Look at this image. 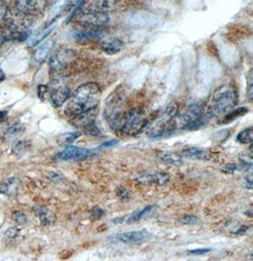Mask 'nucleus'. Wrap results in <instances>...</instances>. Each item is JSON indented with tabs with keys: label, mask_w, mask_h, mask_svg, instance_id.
Listing matches in <instances>:
<instances>
[{
	"label": "nucleus",
	"mask_w": 253,
	"mask_h": 261,
	"mask_svg": "<svg viewBox=\"0 0 253 261\" xmlns=\"http://www.w3.org/2000/svg\"><path fill=\"white\" fill-rule=\"evenodd\" d=\"M179 222L183 224L192 225V224H195L198 222V218L194 215H185L179 219Z\"/></svg>",
	"instance_id": "30"
},
{
	"label": "nucleus",
	"mask_w": 253,
	"mask_h": 261,
	"mask_svg": "<svg viewBox=\"0 0 253 261\" xmlns=\"http://www.w3.org/2000/svg\"><path fill=\"white\" fill-rule=\"evenodd\" d=\"M240 161L242 166L244 167V169L247 168H251L252 166V153H243L240 155Z\"/></svg>",
	"instance_id": "28"
},
{
	"label": "nucleus",
	"mask_w": 253,
	"mask_h": 261,
	"mask_svg": "<svg viewBox=\"0 0 253 261\" xmlns=\"http://www.w3.org/2000/svg\"><path fill=\"white\" fill-rule=\"evenodd\" d=\"M153 208H154V205H148V206H146L143 209L136 211L133 215L130 216L129 219L127 220V222L128 223H134V222H139L140 220L143 219V216L149 213L150 211Z\"/></svg>",
	"instance_id": "25"
},
{
	"label": "nucleus",
	"mask_w": 253,
	"mask_h": 261,
	"mask_svg": "<svg viewBox=\"0 0 253 261\" xmlns=\"http://www.w3.org/2000/svg\"><path fill=\"white\" fill-rule=\"evenodd\" d=\"M212 112L204 115L202 108L198 105L187 106L183 111L176 115L175 118V128L183 130H196L208 122L212 118Z\"/></svg>",
	"instance_id": "2"
},
{
	"label": "nucleus",
	"mask_w": 253,
	"mask_h": 261,
	"mask_svg": "<svg viewBox=\"0 0 253 261\" xmlns=\"http://www.w3.org/2000/svg\"><path fill=\"white\" fill-rule=\"evenodd\" d=\"M96 155L95 150L85 148H80L75 146H68L65 150L54 155V159L61 161H82L87 160Z\"/></svg>",
	"instance_id": "8"
},
{
	"label": "nucleus",
	"mask_w": 253,
	"mask_h": 261,
	"mask_svg": "<svg viewBox=\"0 0 253 261\" xmlns=\"http://www.w3.org/2000/svg\"><path fill=\"white\" fill-rule=\"evenodd\" d=\"M210 251H211L210 248L194 249V250L188 251V254H190V255H200L207 254Z\"/></svg>",
	"instance_id": "32"
},
{
	"label": "nucleus",
	"mask_w": 253,
	"mask_h": 261,
	"mask_svg": "<svg viewBox=\"0 0 253 261\" xmlns=\"http://www.w3.org/2000/svg\"><path fill=\"white\" fill-rule=\"evenodd\" d=\"M48 90H49V88L47 85H40L38 86V97L40 99H42V100L45 99V96L48 94Z\"/></svg>",
	"instance_id": "33"
},
{
	"label": "nucleus",
	"mask_w": 253,
	"mask_h": 261,
	"mask_svg": "<svg viewBox=\"0 0 253 261\" xmlns=\"http://www.w3.org/2000/svg\"><path fill=\"white\" fill-rule=\"evenodd\" d=\"M237 92L232 84L221 85L214 92L211 112L213 115H226L237 103Z\"/></svg>",
	"instance_id": "4"
},
{
	"label": "nucleus",
	"mask_w": 253,
	"mask_h": 261,
	"mask_svg": "<svg viewBox=\"0 0 253 261\" xmlns=\"http://www.w3.org/2000/svg\"><path fill=\"white\" fill-rule=\"evenodd\" d=\"M118 140L114 139V140H110V141H107V142H104V143L101 145L100 148H108V147H112V146H115L116 144H118Z\"/></svg>",
	"instance_id": "38"
},
{
	"label": "nucleus",
	"mask_w": 253,
	"mask_h": 261,
	"mask_svg": "<svg viewBox=\"0 0 253 261\" xmlns=\"http://www.w3.org/2000/svg\"><path fill=\"white\" fill-rule=\"evenodd\" d=\"M182 155L189 158V159H194V160H210L211 155L209 153L208 150H203L200 148H188L185 150H182Z\"/></svg>",
	"instance_id": "16"
},
{
	"label": "nucleus",
	"mask_w": 253,
	"mask_h": 261,
	"mask_svg": "<svg viewBox=\"0 0 253 261\" xmlns=\"http://www.w3.org/2000/svg\"><path fill=\"white\" fill-rule=\"evenodd\" d=\"M116 4H117V0H89L88 5L87 6L83 5L81 9L107 13L115 9Z\"/></svg>",
	"instance_id": "13"
},
{
	"label": "nucleus",
	"mask_w": 253,
	"mask_h": 261,
	"mask_svg": "<svg viewBox=\"0 0 253 261\" xmlns=\"http://www.w3.org/2000/svg\"><path fill=\"white\" fill-rule=\"evenodd\" d=\"M38 8V0H17V9L20 13L32 14Z\"/></svg>",
	"instance_id": "20"
},
{
	"label": "nucleus",
	"mask_w": 253,
	"mask_h": 261,
	"mask_svg": "<svg viewBox=\"0 0 253 261\" xmlns=\"http://www.w3.org/2000/svg\"><path fill=\"white\" fill-rule=\"evenodd\" d=\"M53 45H54V41L53 40H48V41H45V43H43L37 48V50L35 53V61L37 63H39V64L43 63L47 59L49 53H51V50H52V48L53 47Z\"/></svg>",
	"instance_id": "19"
},
{
	"label": "nucleus",
	"mask_w": 253,
	"mask_h": 261,
	"mask_svg": "<svg viewBox=\"0 0 253 261\" xmlns=\"http://www.w3.org/2000/svg\"><path fill=\"white\" fill-rule=\"evenodd\" d=\"M19 181L17 178H9L0 185V193L3 195L13 196L17 192Z\"/></svg>",
	"instance_id": "17"
},
{
	"label": "nucleus",
	"mask_w": 253,
	"mask_h": 261,
	"mask_svg": "<svg viewBox=\"0 0 253 261\" xmlns=\"http://www.w3.org/2000/svg\"><path fill=\"white\" fill-rule=\"evenodd\" d=\"M105 212L102 208H95L91 211V219L93 220H100L103 216H104Z\"/></svg>",
	"instance_id": "31"
},
{
	"label": "nucleus",
	"mask_w": 253,
	"mask_h": 261,
	"mask_svg": "<svg viewBox=\"0 0 253 261\" xmlns=\"http://www.w3.org/2000/svg\"><path fill=\"white\" fill-rule=\"evenodd\" d=\"M57 25H58V19L53 20L49 26L45 27L44 29H42L41 31H39L33 36V38L30 41L29 46L33 47V46L39 45L42 41H44L47 37H49L52 34V32L56 29Z\"/></svg>",
	"instance_id": "14"
},
{
	"label": "nucleus",
	"mask_w": 253,
	"mask_h": 261,
	"mask_svg": "<svg viewBox=\"0 0 253 261\" xmlns=\"http://www.w3.org/2000/svg\"><path fill=\"white\" fill-rule=\"evenodd\" d=\"M54 87L51 92V100L54 107H61L65 102L67 101L71 97V88L65 85H61L60 79H55L54 81Z\"/></svg>",
	"instance_id": "11"
},
{
	"label": "nucleus",
	"mask_w": 253,
	"mask_h": 261,
	"mask_svg": "<svg viewBox=\"0 0 253 261\" xmlns=\"http://www.w3.org/2000/svg\"><path fill=\"white\" fill-rule=\"evenodd\" d=\"M76 53L72 49H61L54 55H52L50 60V68L54 74H60L65 70L72 62L75 61Z\"/></svg>",
	"instance_id": "7"
},
{
	"label": "nucleus",
	"mask_w": 253,
	"mask_h": 261,
	"mask_svg": "<svg viewBox=\"0 0 253 261\" xmlns=\"http://www.w3.org/2000/svg\"><path fill=\"white\" fill-rule=\"evenodd\" d=\"M101 98L102 91L97 84L87 83L80 85L67 99L65 116L73 119L84 113L96 109Z\"/></svg>",
	"instance_id": "1"
},
{
	"label": "nucleus",
	"mask_w": 253,
	"mask_h": 261,
	"mask_svg": "<svg viewBox=\"0 0 253 261\" xmlns=\"http://www.w3.org/2000/svg\"><path fill=\"white\" fill-rule=\"evenodd\" d=\"M23 130H24L23 128L19 124L13 125V126H11L10 128L7 129L6 133H5V137H8V138L16 137V136H18Z\"/></svg>",
	"instance_id": "26"
},
{
	"label": "nucleus",
	"mask_w": 253,
	"mask_h": 261,
	"mask_svg": "<svg viewBox=\"0 0 253 261\" xmlns=\"http://www.w3.org/2000/svg\"><path fill=\"white\" fill-rule=\"evenodd\" d=\"M5 80H6V74H5V72L3 71L2 68H0V83H2Z\"/></svg>",
	"instance_id": "42"
},
{
	"label": "nucleus",
	"mask_w": 253,
	"mask_h": 261,
	"mask_svg": "<svg viewBox=\"0 0 253 261\" xmlns=\"http://www.w3.org/2000/svg\"><path fill=\"white\" fill-rule=\"evenodd\" d=\"M248 229V226H241L240 228L238 229L236 232H235V234H237V235H243V234H245L246 232H247V230Z\"/></svg>",
	"instance_id": "40"
},
{
	"label": "nucleus",
	"mask_w": 253,
	"mask_h": 261,
	"mask_svg": "<svg viewBox=\"0 0 253 261\" xmlns=\"http://www.w3.org/2000/svg\"><path fill=\"white\" fill-rule=\"evenodd\" d=\"M151 239V234L146 230L129 231L123 234L112 236L108 240L112 243H123V244H135L146 242Z\"/></svg>",
	"instance_id": "9"
},
{
	"label": "nucleus",
	"mask_w": 253,
	"mask_h": 261,
	"mask_svg": "<svg viewBox=\"0 0 253 261\" xmlns=\"http://www.w3.org/2000/svg\"><path fill=\"white\" fill-rule=\"evenodd\" d=\"M247 112H248V109L246 107H239L238 109H235L234 111H229L225 115V117L222 119V122L220 123L221 124H228V123L234 121L236 118H240L245 114H247Z\"/></svg>",
	"instance_id": "22"
},
{
	"label": "nucleus",
	"mask_w": 253,
	"mask_h": 261,
	"mask_svg": "<svg viewBox=\"0 0 253 261\" xmlns=\"http://www.w3.org/2000/svg\"><path fill=\"white\" fill-rule=\"evenodd\" d=\"M7 117H8V112L6 111H0V124L5 121Z\"/></svg>",
	"instance_id": "41"
},
{
	"label": "nucleus",
	"mask_w": 253,
	"mask_h": 261,
	"mask_svg": "<svg viewBox=\"0 0 253 261\" xmlns=\"http://www.w3.org/2000/svg\"><path fill=\"white\" fill-rule=\"evenodd\" d=\"M124 47V42L121 39H118V38L104 40L101 43L102 50L106 54H109V55H114V54L121 53Z\"/></svg>",
	"instance_id": "15"
},
{
	"label": "nucleus",
	"mask_w": 253,
	"mask_h": 261,
	"mask_svg": "<svg viewBox=\"0 0 253 261\" xmlns=\"http://www.w3.org/2000/svg\"><path fill=\"white\" fill-rule=\"evenodd\" d=\"M76 19L79 24L83 26L95 27V28H103L109 22V17L107 13L90 11V10H83L80 9L77 13Z\"/></svg>",
	"instance_id": "6"
},
{
	"label": "nucleus",
	"mask_w": 253,
	"mask_h": 261,
	"mask_svg": "<svg viewBox=\"0 0 253 261\" xmlns=\"http://www.w3.org/2000/svg\"><path fill=\"white\" fill-rule=\"evenodd\" d=\"M80 0H66L65 1V8L66 9H70L72 7L75 6L77 3H78Z\"/></svg>",
	"instance_id": "39"
},
{
	"label": "nucleus",
	"mask_w": 253,
	"mask_h": 261,
	"mask_svg": "<svg viewBox=\"0 0 253 261\" xmlns=\"http://www.w3.org/2000/svg\"><path fill=\"white\" fill-rule=\"evenodd\" d=\"M253 139V128L248 127L247 129L241 130L237 135L236 140L241 144H248L252 142Z\"/></svg>",
	"instance_id": "24"
},
{
	"label": "nucleus",
	"mask_w": 253,
	"mask_h": 261,
	"mask_svg": "<svg viewBox=\"0 0 253 261\" xmlns=\"http://www.w3.org/2000/svg\"><path fill=\"white\" fill-rule=\"evenodd\" d=\"M245 182H246V183H245L246 189L249 190H252V175H251V174H249V175L246 178V181H245Z\"/></svg>",
	"instance_id": "37"
},
{
	"label": "nucleus",
	"mask_w": 253,
	"mask_h": 261,
	"mask_svg": "<svg viewBox=\"0 0 253 261\" xmlns=\"http://www.w3.org/2000/svg\"><path fill=\"white\" fill-rule=\"evenodd\" d=\"M176 112V105L174 103L167 105L145 129L147 136L153 138L163 137L170 134L171 130H175V118L177 115Z\"/></svg>",
	"instance_id": "3"
},
{
	"label": "nucleus",
	"mask_w": 253,
	"mask_h": 261,
	"mask_svg": "<svg viewBox=\"0 0 253 261\" xmlns=\"http://www.w3.org/2000/svg\"><path fill=\"white\" fill-rule=\"evenodd\" d=\"M30 148V143L27 141H19L18 143L15 144V146L13 147V152L17 155L25 153L27 150Z\"/></svg>",
	"instance_id": "27"
},
{
	"label": "nucleus",
	"mask_w": 253,
	"mask_h": 261,
	"mask_svg": "<svg viewBox=\"0 0 253 261\" xmlns=\"http://www.w3.org/2000/svg\"><path fill=\"white\" fill-rule=\"evenodd\" d=\"M19 230L16 228V227H12V228L9 229L6 232V237L8 238H14L15 236L18 234Z\"/></svg>",
	"instance_id": "35"
},
{
	"label": "nucleus",
	"mask_w": 253,
	"mask_h": 261,
	"mask_svg": "<svg viewBox=\"0 0 253 261\" xmlns=\"http://www.w3.org/2000/svg\"><path fill=\"white\" fill-rule=\"evenodd\" d=\"M148 119L141 109H131L124 113L121 130L128 137H136L147 128Z\"/></svg>",
	"instance_id": "5"
},
{
	"label": "nucleus",
	"mask_w": 253,
	"mask_h": 261,
	"mask_svg": "<svg viewBox=\"0 0 253 261\" xmlns=\"http://www.w3.org/2000/svg\"><path fill=\"white\" fill-rule=\"evenodd\" d=\"M45 1H47V0H45Z\"/></svg>",
	"instance_id": "43"
},
{
	"label": "nucleus",
	"mask_w": 253,
	"mask_h": 261,
	"mask_svg": "<svg viewBox=\"0 0 253 261\" xmlns=\"http://www.w3.org/2000/svg\"><path fill=\"white\" fill-rule=\"evenodd\" d=\"M253 81L252 77H251V74H250V77H249V81H248V88H247V96L249 100L251 101L252 100L253 97Z\"/></svg>",
	"instance_id": "34"
},
{
	"label": "nucleus",
	"mask_w": 253,
	"mask_h": 261,
	"mask_svg": "<svg viewBox=\"0 0 253 261\" xmlns=\"http://www.w3.org/2000/svg\"><path fill=\"white\" fill-rule=\"evenodd\" d=\"M80 132H73V133H65L57 137V143L59 146H70L73 143L76 139L81 137Z\"/></svg>",
	"instance_id": "23"
},
{
	"label": "nucleus",
	"mask_w": 253,
	"mask_h": 261,
	"mask_svg": "<svg viewBox=\"0 0 253 261\" xmlns=\"http://www.w3.org/2000/svg\"><path fill=\"white\" fill-rule=\"evenodd\" d=\"M237 170H238V167L236 165H234V164L227 165V166L224 168V171L227 172V173H234V171H236Z\"/></svg>",
	"instance_id": "36"
},
{
	"label": "nucleus",
	"mask_w": 253,
	"mask_h": 261,
	"mask_svg": "<svg viewBox=\"0 0 253 261\" xmlns=\"http://www.w3.org/2000/svg\"><path fill=\"white\" fill-rule=\"evenodd\" d=\"M160 161L163 163L172 165L175 167H179L183 164L182 161V156L179 153L173 152V151H165L160 154L159 156Z\"/></svg>",
	"instance_id": "21"
},
{
	"label": "nucleus",
	"mask_w": 253,
	"mask_h": 261,
	"mask_svg": "<svg viewBox=\"0 0 253 261\" xmlns=\"http://www.w3.org/2000/svg\"><path fill=\"white\" fill-rule=\"evenodd\" d=\"M13 220H14V222H17L20 225H25L27 222H28V220H27V217L25 216V214L22 213V212H20V211L14 212V213H13Z\"/></svg>",
	"instance_id": "29"
},
{
	"label": "nucleus",
	"mask_w": 253,
	"mask_h": 261,
	"mask_svg": "<svg viewBox=\"0 0 253 261\" xmlns=\"http://www.w3.org/2000/svg\"><path fill=\"white\" fill-rule=\"evenodd\" d=\"M170 180L168 173L163 171H156V172H146L142 173L136 178V183L142 185H152L156 184L160 187L167 185Z\"/></svg>",
	"instance_id": "12"
},
{
	"label": "nucleus",
	"mask_w": 253,
	"mask_h": 261,
	"mask_svg": "<svg viewBox=\"0 0 253 261\" xmlns=\"http://www.w3.org/2000/svg\"><path fill=\"white\" fill-rule=\"evenodd\" d=\"M36 215L38 216L40 222L44 226H51L56 221V216L52 210L43 206H39L36 208Z\"/></svg>",
	"instance_id": "18"
},
{
	"label": "nucleus",
	"mask_w": 253,
	"mask_h": 261,
	"mask_svg": "<svg viewBox=\"0 0 253 261\" xmlns=\"http://www.w3.org/2000/svg\"><path fill=\"white\" fill-rule=\"evenodd\" d=\"M105 32L102 28L83 26L82 28L74 29L72 32V37L76 42H88L92 40L104 38Z\"/></svg>",
	"instance_id": "10"
}]
</instances>
